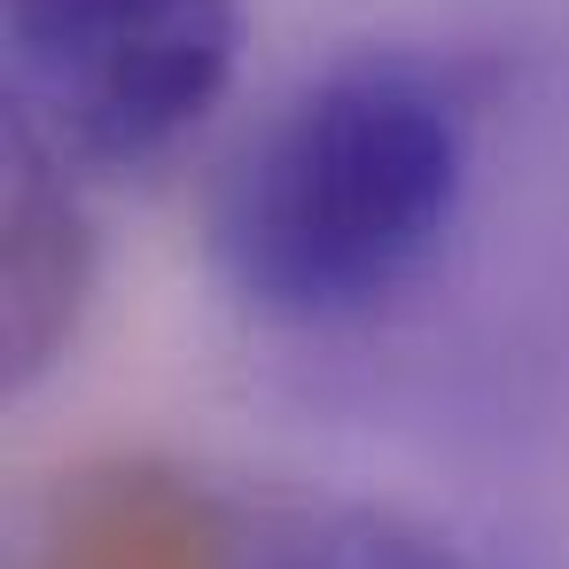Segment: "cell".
Segmentation results:
<instances>
[{
	"label": "cell",
	"instance_id": "obj_1",
	"mask_svg": "<svg viewBox=\"0 0 569 569\" xmlns=\"http://www.w3.org/2000/svg\"><path fill=\"white\" fill-rule=\"evenodd\" d=\"M476 71L359 48L289 87L211 196L219 281L289 328L390 305L452 234L476 172Z\"/></svg>",
	"mask_w": 569,
	"mask_h": 569
},
{
	"label": "cell",
	"instance_id": "obj_2",
	"mask_svg": "<svg viewBox=\"0 0 569 569\" xmlns=\"http://www.w3.org/2000/svg\"><path fill=\"white\" fill-rule=\"evenodd\" d=\"M9 126L71 172L164 164L234 87L242 0H9Z\"/></svg>",
	"mask_w": 569,
	"mask_h": 569
},
{
	"label": "cell",
	"instance_id": "obj_3",
	"mask_svg": "<svg viewBox=\"0 0 569 569\" xmlns=\"http://www.w3.org/2000/svg\"><path fill=\"white\" fill-rule=\"evenodd\" d=\"M94 297V219L79 172L9 126V219H0V367L32 390L79 336Z\"/></svg>",
	"mask_w": 569,
	"mask_h": 569
},
{
	"label": "cell",
	"instance_id": "obj_4",
	"mask_svg": "<svg viewBox=\"0 0 569 569\" xmlns=\"http://www.w3.org/2000/svg\"><path fill=\"white\" fill-rule=\"evenodd\" d=\"M24 569H242V546L196 483L133 460L79 476L48 507Z\"/></svg>",
	"mask_w": 569,
	"mask_h": 569
},
{
	"label": "cell",
	"instance_id": "obj_5",
	"mask_svg": "<svg viewBox=\"0 0 569 569\" xmlns=\"http://www.w3.org/2000/svg\"><path fill=\"white\" fill-rule=\"evenodd\" d=\"M242 569H468L429 522L398 507H297L242 546Z\"/></svg>",
	"mask_w": 569,
	"mask_h": 569
}]
</instances>
